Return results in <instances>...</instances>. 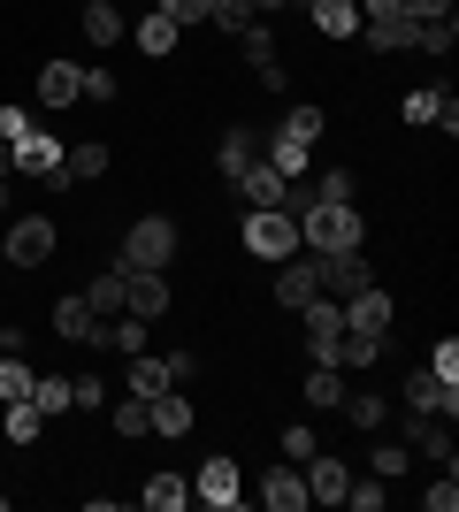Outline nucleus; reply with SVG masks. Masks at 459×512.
<instances>
[{
    "mask_svg": "<svg viewBox=\"0 0 459 512\" xmlns=\"http://www.w3.org/2000/svg\"><path fill=\"white\" fill-rule=\"evenodd\" d=\"M261 505H268V512H306V474L291 467V459L261 474Z\"/></svg>",
    "mask_w": 459,
    "mask_h": 512,
    "instance_id": "17",
    "label": "nucleus"
},
{
    "mask_svg": "<svg viewBox=\"0 0 459 512\" xmlns=\"http://www.w3.org/2000/svg\"><path fill=\"white\" fill-rule=\"evenodd\" d=\"M176 39H184V31H176L161 8H146V16H138V46H146V54H176Z\"/></svg>",
    "mask_w": 459,
    "mask_h": 512,
    "instance_id": "29",
    "label": "nucleus"
},
{
    "mask_svg": "<svg viewBox=\"0 0 459 512\" xmlns=\"http://www.w3.org/2000/svg\"><path fill=\"white\" fill-rule=\"evenodd\" d=\"M261 161L284 176V184H306V169H314V146H306V138H291V130H276V138H261Z\"/></svg>",
    "mask_w": 459,
    "mask_h": 512,
    "instance_id": "14",
    "label": "nucleus"
},
{
    "mask_svg": "<svg viewBox=\"0 0 459 512\" xmlns=\"http://www.w3.org/2000/svg\"><path fill=\"white\" fill-rule=\"evenodd\" d=\"M77 8H85V0H77Z\"/></svg>",
    "mask_w": 459,
    "mask_h": 512,
    "instance_id": "53",
    "label": "nucleus"
},
{
    "mask_svg": "<svg viewBox=\"0 0 459 512\" xmlns=\"http://www.w3.org/2000/svg\"><path fill=\"white\" fill-rule=\"evenodd\" d=\"M429 375H444V383H459V337H437V352H429Z\"/></svg>",
    "mask_w": 459,
    "mask_h": 512,
    "instance_id": "43",
    "label": "nucleus"
},
{
    "mask_svg": "<svg viewBox=\"0 0 459 512\" xmlns=\"http://www.w3.org/2000/svg\"><path fill=\"white\" fill-rule=\"evenodd\" d=\"M314 291H322V260H314V253L276 260V306H306Z\"/></svg>",
    "mask_w": 459,
    "mask_h": 512,
    "instance_id": "10",
    "label": "nucleus"
},
{
    "mask_svg": "<svg viewBox=\"0 0 459 512\" xmlns=\"http://www.w3.org/2000/svg\"><path fill=\"white\" fill-rule=\"evenodd\" d=\"M176 260V222L169 214H138L123 237V268H169Z\"/></svg>",
    "mask_w": 459,
    "mask_h": 512,
    "instance_id": "4",
    "label": "nucleus"
},
{
    "mask_svg": "<svg viewBox=\"0 0 459 512\" xmlns=\"http://www.w3.org/2000/svg\"><path fill=\"white\" fill-rule=\"evenodd\" d=\"M0 352H8V321H0Z\"/></svg>",
    "mask_w": 459,
    "mask_h": 512,
    "instance_id": "50",
    "label": "nucleus"
},
{
    "mask_svg": "<svg viewBox=\"0 0 459 512\" xmlns=\"http://www.w3.org/2000/svg\"><path fill=\"white\" fill-rule=\"evenodd\" d=\"M153 8H161L176 31H192V23H207V8H215V0H153Z\"/></svg>",
    "mask_w": 459,
    "mask_h": 512,
    "instance_id": "37",
    "label": "nucleus"
},
{
    "mask_svg": "<svg viewBox=\"0 0 459 512\" xmlns=\"http://www.w3.org/2000/svg\"><path fill=\"white\" fill-rule=\"evenodd\" d=\"M406 459H414V451H406V444H383V428H375V474H383V482H398V474H406Z\"/></svg>",
    "mask_w": 459,
    "mask_h": 512,
    "instance_id": "38",
    "label": "nucleus"
},
{
    "mask_svg": "<svg viewBox=\"0 0 459 512\" xmlns=\"http://www.w3.org/2000/svg\"><path fill=\"white\" fill-rule=\"evenodd\" d=\"M406 16H414V23H437V16H452V0H406Z\"/></svg>",
    "mask_w": 459,
    "mask_h": 512,
    "instance_id": "48",
    "label": "nucleus"
},
{
    "mask_svg": "<svg viewBox=\"0 0 459 512\" xmlns=\"http://www.w3.org/2000/svg\"><path fill=\"white\" fill-rule=\"evenodd\" d=\"M31 406H39L46 421H62L69 413V375H39V383H31Z\"/></svg>",
    "mask_w": 459,
    "mask_h": 512,
    "instance_id": "32",
    "label": "nucleus"
},
{
    "mask_svg": "<svg viewBox=\"0 0 459 512\" xmlns=\"http://www.w3.org/2000/svg\"><path fill=\"white\" fill-rule=\"evenodd\" d=\"M276 130H291V138H306V146H314V138H322V107H291Z\"/></svg>",
    "mask_w": 459,
    "mask_h": 512,
    "instance_id": "42",
    "label": "nucleus"
},
{
    "mask_svg": "<svg viewBox=\"0 0 459 512\" xmlns=\"http://www.w3.org/2000/svg\"><path fill=\"white\" fill-rule=\"evenodd\" d=\"M406 413H444V421H452V413H459V383L414 367V375H406Z\"/></svg>",
    "mask_w": 459,
    "mask_h": 512,
    "instance_id": "12",
    "label": "nucleus"
},
{
    "mask_svg": "<svg viewBox=\"0 0 459 512\" xmlns=\"http://www.w3.org/2000/svg\"><path fill=\"white\" fill-rule=\"evenodd\" d=\"M337 398H345V375H337L329 360H314V375H306V406H314V413H337Z\"/></svg>",
    "mask_w": 459,
    "mask_h": 512,
    "instance_id": "28",
    "label": "nucleus"
},
{
    "mask_svg": "<svg viewBox=\"0 0 459 512\" xmlns=\"http://www.w3.org/2000/svg\"><path fill=\"white\" fill-rule=\"evenodd\" d=\"M306 8H314V31H322V39H352V31H360V8H352V0H306Z\"/></svg>",
    "mask_w": 459,
    "mask_h": 512,
    "instance_id": "25",
    "label": "nucleus"
},
{
    "mask_svg": "<svg viewBox=\"0 0 459 512\" xmlns=\"http://www.w3.org/2000/svg\"><path fill=\"white\" fill-rule=\"evenodd\" d=\"M0 512H8V490H0Z\"/></svg>",
    "mask_w": 459,
    "mask_h": 512,
    "instance_id": "52",
    "label": "nucleus"
},
{
    "mask_svg": "<svg viewBox=\"0 0 459 512\" xmlns=\"http://www.w3.org/2000/svg\"><path fill=\"white\" fill-rule=\"evenodd\" d=\"M337 306H345V329L391 337V291H383V283H368V291H352V299H337Z\"/></svg>",
    "mask_w": 459,
    "mask_h": 512,
    "instance_id": "8",
    "label": "nucleus"
},
{
    "mask_svg": "<svg viewBox=\"0 0 459 512\" xmlns=\"http://www.w3.org/2000/svg\"><path fill=\"white\" fill-rule=\"evenodd\" d=\"M314 260H322V291H329V299H352V291H368V283H375L368 253H314Z\"/></svg>",
    "mask_w": 459,
    "mask_h": 512,
    "instance_id": "11",
    "label": "nucleus"
},
{
    "mask_svg": "<svg viewBox=\"0 0 459 512\" xmlns=\"http://www.w3.org/2000/svg\"><path fill=\"white\" fill-rule=\"evenodd\" d=\"M192 497H199L207 512H238V505H245L238 459H207V467H199V482H192Z\"/></svg>",
    "mask_w": 459,
    "mask_h": 512,
    "instance_id": "6",
    "label": "nucleus"
},
{
    "mask_svg": "<svg viewBox=\"0 0 459 512\" xmlns=\"http://www.w3.org/2000/svg\"><path fill=\"white\" fill-rule=\"evenodd\" d=\"M299 321H306V344H314V360H329V344L345 337V306L329 299V291H314V299L299 306Z\"/></svg>",
    "mask_w": 459,
    "mask_h": 512,
    "instance_id": "9",
    "label": "nucleus"
},
{
    "mask_svg": "<svg viewBox=\"0 0 459 512\" xmlns=\"http://www.w3.org/2000/svg\"><path fill=\"white\" fill-rule=\"evenodd\" d=\"M207 23H215V31H230V39H245V31H253V0H215V8H207Z\"/></svg>",
    "mask_w": 459,
    "mask_h": 512,
    "instance_id": "31",
    "label": "nucleus"
},
{
    "mask_svg": "<svg viewBox=\"0 0 459 512\" xmlns=\"http://www.w3.org/2000/svg\"><path fill=\"white\" fill-rule=\"evenodd\" d=\"M337 413H345L352 428H368V436L383 428V398H375V390H345V398H337Z\"/></svg>",
    "mask_w": 459,
    "mask_h": 512,
    "instance_id": "30",
    "label": "nucleus"
},
{
    "mask_svg": "<svg viewBox=\"0 0 459 512\" xmlns=\"http://www.w3.org/2000/svg\"><path fill=\"white\" fill-rule=\"evenodd\" d=\"M245 161H261V138H253V130H222V146H215V169H222V176H238Z\"/></svg>",
    "mask_w": 459,
    "mask_h": 512,
    "instance_id": "27",
    "label": "nucleus"
},
{
    "mask_svg": "<svg viewBox=\"0 0 459 512\" xmlns=\"http://www.w3.org/2000/svg\"><path fill=\"white\" fill-rule=\"evenodd\" d=\"M0 176H8V146H0Z\"/></svg>",
    "mask_w": 459,
    "mask_h": 512,
    "instance_id": "51",
    "label": "nucleus"
},
{
    "mask_svg": "<svg viewBox=\"0 0 459 512\" xmlns=\"http://www.w3.org/2000/svg\"><path fill=\"white\" fill-rule=\"evenodd\" d=\"M161 390H176V367H169V352L153 360V352H131V398H161Z\"/></svg>",
    "mask_w": 459,
    "mask_h": 512,
    "instance_id": "21",
    "label": "nucleus"
},
{
    "mask_svg": "<svg viewBox=\"0 0 459 512\" xmlns=\"http://www.w3.org/2000/svg\"><path fill=\"white\" fill-rule=\"evenodd\" d=\"M62 138H54V130H46V123H31V130H23V138H16V146H8V176H39V184H69V176H62Z\"/></svg>",
    "mask_w": 459,
    "mask_h": 512,
    "instance_id": "3",
    "label": "nucleus"
},
{
    "mask_svg": "<svg viewBox=\"0 0 459 512\" xmlns=\"http://www.w3.org/2000/svg\"><path fill=\"white\" fill-rule=\"evenodd\" d=\"M299 474H306V505H345L352 467L337 459V451H306V459H299Z\"/></svg>",
    "mask_w": 459,
    "mask_h": 512,
    "instance_id": "5",
    "label": "nucleus"
},
{
    "mask_svg": "<svg viewBox=\"0 0 459 512\" xmlns=\"http://www.w3.org/2000/svg\"><path fill=\"white\" fill-rule=\"evenodd\" d=\"M0 428H8V444H39V436H46V413L31 406V398H8V406H0Z\"/></svg>",
    "mask_w": 459,
    "mask_h": 512,
    "instance_id": "24",
    "label": "nucleus"
},
{
    "mask_svg": "<svg viewBox=\"0 0 459 512\" xmlns=\"http://www.w3.org/2000/svg\"><path fill=\"white\" fill-rule=\"evenodd\" d=\"M176 306V291H169V268H131V299H123V314H138V321H161Z\"/></svg>",
    "mask_w": 459,
    "mask_h": 512,
    "instance_id": "7",
    "label": "nucleus"
},
{
    "mask_svg": "<svg viewBox=\"0 0 459 512\" xmlns=\"http://www.w3.org/2000/svg\"><path fill=\"white\" fill-rule=\"evenodd\" d=\"M238 237H245V253L268 260V268L299 253V222H291V207H245V230Z\"/></svg>",
    "mask_w": 459,
    "mask_h": 512,
    "instance_id": "1",
    "label": "nucleus"
},
{
    "mask_svg": "<svg viewBox=\"0 0 459 512\" xmlns=\"http://www.w3.org/2000/svg\"><path fill=\"white\" fill-rule=\"evenodd\" d=\"M230 184H238V199H245V207H284V199H291V184H284L276 169H268V161H245V169L230 176Z\"/></svg>",
    "mask_w": 459,
    "mask_h": 512,
    "instance_id": "16",
    "label": "nucleus"
},
{
    "mask_svg": "<svg viewBox=\"0 0 459 512\" xmlns=\"http://www.w3.org/2000/svg\"><path fill=\"white\" fill-rule=\"evenodd\" d=\"M398 444L421 451V459H437V467H452V436H444L437 413H406V421H398Z\"/></svg>",
    "mask_w": 459,
    "mask_h": 512,
    "instance_id": "13",
    "label": "nucleus"
},
{
    "mask_svg": "<svg viewBox=\"0 0 459 512\" xmlns=\"http://www.w3.org/2000/svg\"><path fill=\"white\" fill-rule=\"evenodd\" d=\"M138 505H146V512H184V505H192V482H184L176 467H161V474H146Z\"/></svg>",
    "mask_w": 459,
    "mask_h": 512,
    "instance_id": "19",
    "label": "nucleus"
},
{
    "mask_svg": "<svg viewBox=\"0 0 459 512\" xmlns=\"http://www.w3.org/2000/svg\"><path fill=\"white\" fill-rule=\"evenodd\" d=\"M115 92H123V85H115V69H85V100H100V107H108Z\"/></svg>",
    "mask_w": 459,
    "mask_h": 512,
    "instance_id": "45",
    "label": "nucleus"
},
{
    "mask_svg": "<svg viewBox=\"0 0 459 512\" xmlns=\"http://www.w3.org/2000/svg\"><path fill=\"white\" fill-rule=\"evenodd\" d=\"M360 31H368L375 54H414V16H375V23H360Z\"/></svg>",
    "mask_w": 459,
    "mask_h": 512,
    "instance_id": "23",
    "label": "nucleus"
},
{
    "mask_svg": "<svg viewBox=\"0 0 459 512\" xmlns=\"http://www.w3.org/2000/svg\"><path fill=\"white\" fill-rule=\"evenodd\" d=\"M0 214H8V176H0Z\"/></svg>",
    "mask_w": 459,
    "mask_h": 512,
    "instance_id": "49",
    "label": "nucleus"
},
{
    "mask_svg": "<svg viewBox=\"0 0 459 512\" xmlns=\"http://www.w3.org/2000/svg\"><path fill=\"white\" fill-rule=\"evenodd\" d=\"M146 436H192V398H184V390H161V398H153L146 406Z\"/></svg>",
    "mask_w": 459,
    "mask_h": 512,
    "instance_id": "18",
    "label": "nucleus"
},
{
    "mask_svg": "<svg viewBox=\"0 0 459 512\" xmlns=\"http://www.w3.org/2000/svg\"><path fill=\"white\" fill-rule=\"evenodd\" d=\"M306 199H322V207H352V169H322V184H306Z\"/></svg>",
    "mask_w": 459,
    "mask_h": 512,
    "instance_id": "35",
    "label": "nucleus"
},
{
    "mask_svg": "<svg viewBox=\"0 0 459 512\" xmlns=\"http://www.w3.org/2000/svg\"><path fill=\"white\" fill-rule=\"evenodd\" d=\"M452 39H459V23H452V16L414 23V54H452Z\"/></svg>",
    "mask_w": 459,
    "mask_h": 512,
    "instance_id": "34",
    "label": "nucleus"
},
{
    "mask_svg": "<svg viewBox=\"0 0 459 512\" xmlns=\"http://www.w3.org/2000/svg\"><path fill=\"white\" fill-rule=\"evenodd\" d=\"M108 406V383H100V375H77V383H69V413H100Z\"/></svg>",
    "mask_w": 459,
    "mask_h": 512,
    "instance_id": "36",
    "label": "nucleus"
},
{
    "mask_svg": "<svg viewBox=\"0 0 459 512\" xmlns=\"http://www.w3.org/2000/svg\"><path fill=\"white\" fill-rule=\"evenodd\" d=\"M85 299H92V314H123V299H131V268H123V260L100 268V276L85 283Z\"/></svg>",
    "mask_w": 459,
    "mask_h": 512,
    "instance_id": "22",
    "label": "nucleus"
},
{
    "mask_svg": "<svg viewBox=\"0 0 459 512\" xmlns=\"http://www.w3.org/2000/svg\"><path fill=\"white\" fill-rule=\"evenodd\" d=\"M421 505H429V512H459V482H452V467H444L437 482L421 490Z\"/></svg>",
    "mask_w": 459,
    "mask_h": 512,
    "instance_id": "41",
    "label": "nucleus"
},
{
    "mask_svg": "<svg viewBox=\"0 0 459 512\" xmlns=\"http://www.w3.org/2000/svg\"><path fill=\"white\" fill-rule=\"evenodd\" d=\"M100 321H108V314H92L85 291H69V299L54 306V337H62V344H100Z\"/></svg>",
    "mask_w": 459,
    "mask_h": 512,
    "instance_id": "15",
    "label": "nucleus"
},
{
    "mask_svg": "<svg viewBox=\"0 0 459 512\" xmlns=\"http://www.w3.org/2000/svg\"><path fill=\"white\" fill-rule=\"evenodd\" d=\"M108 428L115 436H146V398H123V406L108 413Z\"/></svg>",
    "mask_w": 459,
    "mask_h": 512,
    "instance_id": "40",
    "label": "nucleus"
},
{
    "mask_svg": "<svg viewBox=\"0 0 459 512\" xmlns=\"http://www.w3.org/2000/svg\"><path fill=\"white\" fill-rule=\"evenodd\" d=\"M77 92H85V69L77 62H46L39 69V107H77Z\"/></svg>",
    "mask_w": 459,
    "mask_h": 512,
    "instance_id": "20",
    "label": "nucleus"
},
{
    "mask_svg": "<svg viewBox=\"0 0 459 512\" xmlns=\"http://www.w3.org/2000/svg\"><path fill=\"white\" fill-rule=\"evenodd\" d=\"M23 130H31V115H23V107H16V100H8V107H0V146H16Z\"/></svg>",
    "mask_w": 459,
    "mask_h": 512,
    "instance_id": "46",
    "label": "nucleus"
},
{
    "mask_svg": "<svg viewBox=\"0 0 459 512\" xmlns=\"http://www.w3.org/2000/svg\"><path fill=\"white\" fill-rule=\"evenodd\" d=\"M62 176H69V184H77V176H85V184H92V176H108V146H69Z\"/></svg>",
    "mask_w": 459,
    "mask_h": 512,
    "instance_id": "33",
    "label": "nucleus"
},
{
    "mask_svg": "<svg viewBox=\"0 0 459 512\" xmlns=\"http://www.w3.org/2000/svg\"><path fill=\"white\" fill-rule=\"evenodd\" d=\"M437 115H444V92H437V85L406 92V123H437Z\"/></svg>",
    "mask_w": 459,
    "mask_h": 512,
    "instance_id": "39",
    "label": "nucleus"
},
{
    "mask_svg": "<svg viewBox=\"0 0 459 512\" xmlns=\"http://www.w3.org/2000/svg\"><path fill=\"white\" fill-rule=\"evenodd\" d=\"M245 62L261 69V62H284V54H276V39H268V23H253V31H245Z\"/></svg>",
    "mask_w": 459,
    "mask_h": 512,
    "instance_id": "44",
    "label": "nucleus"
},
{
    "mask_svg": "<svg viewBox=\"0 0 459 512\" xmlns=\"http://www.w3.org/2000/svg\"><path fill=\"white\" fill-rule=\"evenodd\" d=\"M306 451H322V444H314V428H284V459H291V467H299Z\"/></svg>",
    "mask_w": 459,
    "mask_h": 512,
    "instance_id": "47",
    "label": "nucleus"
},
{
    "mask_svg": "<svg viewBox=\"0 0 459 512\" xmlns=\"http://www.w3.org/2000/svg\"><path fill=\"white\" fill-rule=\"evenodd\" d=\"M123 31H131V23H123V8H115V0H85V39H92V46H115Z\"/></svg>",
    "mask_w": 459,
    "mask_h": 512,
    "instance_id": "26",
    "label": "nucleus"
},
{
    "mask_svg": "<svg viewBox=\"0 0 459 512\" xmlns=\"http://www.w3.org/2000/svg\"><path fill=\"white\" fill-rule=\"evenodd\" d=\"M54 245H62L54 214H16V222H8V237H0V260H8V268H46V260H54Z\"/></svg>",
    "mask_w": 459,
    "mask_h": 512,
    "instance_id": "2",
    "label": "nucleus"
}]
</instances>
